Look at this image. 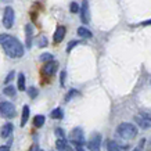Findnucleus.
<instances>
[{"mask_svg":"<svg viewBox=\"0 0 151 151\" xmlns=\"http://www.w3.org/2000/svg\"><path fill=\"white\" fill-rule=\"evenodd\" d=\"M51 60H53V54H50V53H45V54L40 55L42 63H47V61H51Z\"/></svg>","mask_w":151,"mask_h":151,"instance_id":"aec40b11","label":"nucleus"},{"mask_svg":"<svg viewBox=\"0 0 151 151\" xmlns=\"http://www.w3.org/2000/svg\"><path fill=\"white\" fill-rule=\"evenodd\" d=\"M55 134H57L58 137H65V133H64V130H63V129H60V128H57V129H55Z\"/></svg>","mask_w":151,"mask_h":151,"instance_id":"c85d7f7f","label":"nucleus"},{"mask_svg":"<svg viewBox=\"0 0 151 151\" xmlns=\"http://www.w3.org/2000/svg\"><path fill=\"white\" fill-rule=\"evenodd\" d=\"M25 31H27V47L29 49L31 45H32V35H33V28L31 24H28L25 27Z\"/></svg>","mask_w":151,"mask_h":151,"instance_id":"9b49d317","label":"nucleus"},{"mask_svg":"<svg viewBox=\"0 0 151 151\" xmlns=\"http://www.w3.org/2000/svg\"><path fill=\"white\" fill-rule=\"evenodd\" d=\"M14 75H15V73H14V71H11V72L7 75V78H6L4 83H10V82H11V81H13V78H14Z\"/></svg>","mask_w":151,"mask_h":151,"instance_id":"cd10ccee","label":"nucleus"},{"mask_svg":"<svg viewBox=\"0 0 151 151\" xmlns=\"http://www.w3.org/2000/svg\"><path fill=\"white\" fill-rule=\"evenodd\" d=\"M69 140L73 146L76 147V150H82L83 144H85V134H83V130L81 128H75L71 132V136H69Z\"/></svg>","mask_w":151,"mask_h":151,"instance_id":"7ed1b4c3","label":"nucleus"},{"mask_svg":"<svg viewBox=\"0 0 151 151\" xmlns=\"http://www.w3.org/2000/svg\"><path fill=\"white\" fill-rule=\"evenodd\" d=\"M140 115H142L143 118H146L147 121H151V112H147V111H142V112H140Z\"/></svg>","mask_w":151,"mask_h":151,"instance_id":"bb28decb","label":"nucleus"},{"mask_svg":"<svg viewBox=\"0 0 151 151\" xmlns=\"http://www.w3.org/2000/svg\"><path fill=\"white\" fill-rule=\"evenodd\" d=\"M55 148L57 150H69L68 142L65 140V137H60L57 142H55Z\"/></svg>","mask_w":151,"mask_h":151,"instance_id":"f8f14e48","label":"nucleus"},{"mask_svg":"<svg viewBox=\"0 0 151 151\" xmlns=\"http://www.w3.org/2000/svg\"><path fill=\"white\" fill-rule=\"evenodd\" d=\"M45 124V116L43 115H36L35 118H33V125L36 126V128H42Z\"/></svg>","mask_w":151,"mask_h":151,"instance_id":"dca6fc26","label":"nucleus"},{"mask_svg":"<svg viewBox=\"0 0 151 151\" xmlns=\"http://www.w3.org/2000/svg\"><path fill=\"white\" fill-rule=\"evenodd\" d=\"M73 96H79V92H78V90H75V89H72V90H69V93L67 94V96H65V101H69Z\"/></svg>","mask_w":151,"mask_h":151,"instance_id":"412c9836","label":"nucleus"},{"mask_svg":"<svg viewBox=\"0 0 151 151\" xmlns=\"http://www.w3.org/2000/svg\"><path fill=\"white\" fill-rule=\"evenodd\" d=\"M116 133H118V136H121L124 140H132V139H134L137 136V128L133 124L124 122V124H121L118 128H116Z\"/></svg>","mask_w":151,"mask_h":151,"instance_id":"f03ea898","label":"nucleus"},{"mask_svg":"<svg viewBox=\"0 0 151 151\" xmlns=\"http://www.w3.org/2000/svg\"><path fill=\"white\" fill-rule=\"evenodd\" d=\"M50 116L53 119H61L63 116H64V114H63V110H61V108H55V110L51 111Z\"/></svg>","mask_w":151,"mask_h":151,"instance_id":"f3484780","label":"nucleus"},{"mask_svg":"<svg viewBox=\"0 0 151 151\" xmlns=\"http://www.w3.org/2000/svg\"><path fill=\"white\" fill-rule=\"evenodd\" d=\"M28 118H29V107H28V105H24L22 116H21V126H25V125H27Z\"/></svg>","mask_w":151,"mask_h":151,"instance_id":"4468645a","label":"nucleus"},{"mask_svg":"<svg viewBox=\"0 0 151 151\" xmlns=\"http://www.w3.org/2000/svg\"><path fill=\"white\" fill-rule=\"evenodd\" d=\"M60 83H61V86H64V83H65V71H63V72H61V78H60Z\"/></svg>","mask_w":151,"mask_h":151,"instance_id":"c756f323","label":"nucleus"},{"mask_svg":"<svg viewBox=\"0 0 151 151\" xmlns=\"http://www.w3.org/2000/svg\"><path fill=\"white\" fill-rule=\"evenodd\" d=\"M13 129H14V126L11 124H6L3 128H1V130H0V136L3 139H7L13 133Z\"/></svg>","mask_w":151,"mask_h":151,"instance_id":"1a4fd4ad","label":"nucleus"},{"mask_svg":"<svg viewBox=\"0 0 151 151\" xmlns=\"http://www.w3.org/2000/svg\"><path fill=\"white\" fill-rule=\"evenodd\" d=\"M65 36V28L64 27H58L55 29V33H54V42L55 43H60V42H63Z\"/></svg>","mask_w":151,"mask_h":151,"instance_id":"9d476101","label":"nucleus"},{"mask_svg":"<svg viewBox=\"0 0 151 151\" xmlns=\"http://www.w3.org/2000/svg\"><path fill=\"white\" fill-rule=\"evenodd\" d=\"M10 150V146H1L0 147V151H7Z\"/></svg>","mask_w":151,"mask_h":151,"instance_id":"7c9ffc66","label":"nucleus"},{"mask_svg":"<svg viewBox=\"0 0 151 151\" xmlns=\"http://www.w3.org/2000/svg\"><path fill=\"white\" fill-rule=\"evenodd\" d=\"M107 148H108V150H119V148H121V147L118 146V143H115V142H108L107 143Z\"/></svg>","mask_w":151,"mask_h":151,"instance_id":"4be33fe9","label":"nucleus"},{"mask_svg":"<svg viewBox=\"0 0 151 151\" xmlns=\"http://www.w3.org/2000/svg\"><path fill=\"white\" fill-rule=\"evenodd\" d=\"M37 89L36 87H29V89H28V94H29V96L32 97V99H35V97L37 96Z\"/></svg>","mask_w":151,"mask_h":151,"instance_id":"b1692460","label":"nucleus"},{"mask_svg":"<svg viewBox=\"0 0 151 151\" xmlns=\"http://www.w3.org/2000/svg\"><path fill=\"white\" fill-rule=\"evenodd\" d=\"M78 35L81 37H85V39H90V37L93 36L92 32H90L89 29H86L85 27H79L78 28Z\"/></svg>","mask_w":151,"mask_h":151,"instance_id":"ddd939ff","label":"nucleus"},{"mask_svg":"<svg viewBox=\"0 0 151 151\" xmlns=\"http://www.w3.org/2000/svg\"><path fill=\"white\" fill-rule=\"evenodd\" d=\"M136 122H137L139 126L143 129H148L151 126V121H147L146 118H136Z\"/></svg>","mask_w":151,"mask_h":151,"instance_id":"2eb2a0df","label":"nucleus"},{"mask_svg":"<svg viewBox=\"0 0 151 151\" xmlns=\"http://www.w3.org/2000/svg\"><path fill=\"white\" fill-rule=\"evenodd\" d=\"M14 18H15V14H14V10L13 7H6L4 9V14H3V25L4 28L10 29V28L13 27L14 24Z\"/></svg>","mask_w":151,"mask_h":151,"instance_id":"39448f33","label":"nucleus"},{"mask_svg":"<svg viewBox=\"0 0 151 151\" xmlns=\"http://www.w3.org/2000/svg\"><path fill=\"white\" fill-rule=\"evenodd\" d=\"M150 24H151V19H150V21H144V22H143V25H150Z\"/></svg>","mask_w":151,"mask_h":151,"instance_id":"2f4dec72","label":"nucleus"},{"mask_svg":"<svg viewBox=\"0 0 151 151\" xmlns=\"http://www.w3.org/2000/svg\"><path fill=\"white\" fill-rule=\"evenodd\" d=\"M57 68H58V63L51 60V61H47V63H46L45 68H43V72L46 73V75H49V76H51V75H54V73H55Z\"/></svg>","mask_w":151,"mask_h":151,"instance_id":"6e6552de","label":"nucleus"},{"mask_svg":"<svg viewBox=\"0 0 151 151\" xmlns=\"http://www.w3.org/2000/svg\"><path fill=\"white\" fill-rule=\"evenodd\" d=\"M0 45L3 46L7 55L11 58H19L24 55V46L21 45V42L10 35H6V33L0 35Z\"/></svg>","mask_w":151,"mask_h":151,"instance_id":"f257e3e1","label":"nucleus"},{"mask_svg":"<svg viewBox=\"0 0 151 151\" xmlns=\"http://www.w3.org/2000/svg\"><path fill=\"white\" fill-rule=\"evenodd\" d=\"M81 11V19H82L83 24H89L90 21V11H89V3L87 0H83L82 1V7L79 9Z\"/></svg>","mask_w":151,"mask_h":151,"instance_id":"423d86ee","label":"nucleus"},{"mask_svg":"<svg viewBox=\"0 0 151 151\" xmlns=\"http://www.w3.org/2000/svg\"><path fill=\"white\" fill-rule=\"evenodd\" d=\"M101 146V134L100 133H94L92 134V137L87 143V148L89 150H99Z\"/></svg>","mask_w":151,"mask_h":151,"instance_id":"0eeeda50","label":"nucleus"},{"mask_svg":"<svg viewBox=\"0 0 151 151\" xmlns=\"http://www.w3.org/2000/svg\"><path fill=\"white\" fill-rule=\"evenodd\" d=\"M69 9H71V13H73V14L79 13V6H78V3H75V1L71 3V7H69Z\"/></svg>","mask_w":151,"mask_h":151,"instance_id":"393cba45","label":"nucleus"},{"mask_svg":"<svg viewBox=\"0 0 151 151\" xmlns=\"http://www.w3.org/2000/svg\"><path fill=\"white\" fill-rule=\"evenodd\" d=\"M18 90H21V92L25 90V75L24 73L18 75Z\"/></svg>","mask_w":151,"mask_h":151,"instance_id":"a211bd4d","label":"nucleus"},{"mask_svg":"<svg viewBox=\"0 0 151 151\" xmlns=\"http://www.w3.org/2000/svg\"><path fill=\"white\" fill-rule=\"evenodd\" d=\"M15 87L14 86H6L4 87V90H3V93H4L6 96H10V97H13V96H15Z\"/></svg>","mask_w":151,"mask_h":151,"instance_id":"6ab92c4d","label":"nucleus"},{"mask_svg":"<svg viewBox=\"0 0 151 151\" xmlns=\"http://www.w3.org/2000/svg\"><path fill=\"white\" fill-rule=\"evenodd\" d=\"M37 43H39V45H37L39 47H45V46H47V39L45 36H40V37H39V42H37Z\"/></svg>","mask_w":151,"mask_h":151,"instance_id":"a878e982","label":"nucleus"},{"mask_svg":"<svg viewBox=\"0 0 151 151\" xmlns=\"http://www.w3.org/2000/svg\"><path fill=\"white\" fill-rule=\"evenodd\" d=\"M0 115L4 118H14L15 116V107L9 101L0 103Z\"/></svg>","mask_w":151,"mask_h":151,"instance_id":"20e7f679","label":"nucleus"},{"mask_svg":"<svg viewBox=\"0 0 151 151\" xmlns=\"http://www.w3.org/2000/svg\"><path fill=\"white\" fill-rule=\"evenodd\" d=\"M79 43H81V42H78V40H72V42H69V43H68V46H67V53H69V51L72 50V49H73L75 46H78Z\"/></svg>","mask_w":151,"mask_h":151,"instance_id":"5701e85b","label":"nucleus"}]
</instances>
